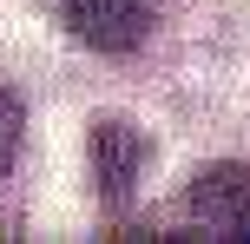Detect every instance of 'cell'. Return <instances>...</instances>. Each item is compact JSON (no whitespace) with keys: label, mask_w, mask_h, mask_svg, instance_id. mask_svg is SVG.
<instances>
[{"label":"cell","mask_w":250,"mask_h":244,"mask_svg":"<svg viewBox=\"0 0 250 244\" xmlns=\"http://www.w3.org/2000/svg\"><path fill=\"white\" fill-rule=\"evenodd\" d=\"M66 26L92 53H132L158 20V0H66Z\"/></svg>","instance_id":"1"},{"label":"cell","mask_w":250,"mask_h":244,"mask_svg":"<svg viewBox=\"0 0 250 244\" xmlns=\"http://www.w3.org/2000/svg\"><path fill=\"white\" fill-rule=\"evenodd\" d=\"M86 158H92V185H99L112 205H125L138 185V172H145V132L125 126V119H99L86 139Z\"/></svg>","instance_id":"2"},{"label":"cell","mask_w":250,"mask_h":244,"mask_svg":"<svg viewBox=\"0 0 250 244\" xmlns=\"http://www.w3.org/2000/svg\"><path fill=\"white\" fill-rule=\"evenodd\" d=\"M191 211L224 238H250V165H217L191 185Z\"/></svg>","instance_id":"3"},{"label":"cell","mask_w":250,"mask_h":244,"mask_svg":"<svg viewBox=\"0 0 250 244\" xmlns=\"http://www.w3.org/2000/svg\"><path fill=\"white\" fill-rule=\"evenodd\" d=\"M20 132H26V112H20V99L0 86V178H7L13 158H20Z\"/></svg>","instance_id":"4"}]
</instances>
